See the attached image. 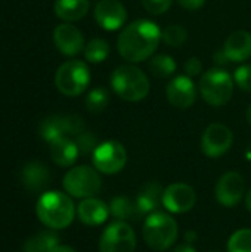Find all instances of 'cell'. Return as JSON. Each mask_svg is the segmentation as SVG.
<instances>
[{"label": "cell", "mask_w": 251, "mask_h": 252, "mask_svg": "<svg viewBox=\"0 0 251 252\" xmlns=\"http://www.w3.org/2000/svg\"><path fill=\"white\" fill-rule=\"evenodd\" d=\"M78 155L80 152L75 145V140H71L67 136L50 143V157L53 162L59 167L72 165L77 161Z\"/></svg>", "instance_id": "obj_20"}, {"label": "cell", "mask_w": 251, "mask_h": 252, "mask_svg": "<svg viewBox=\"0 0 251 252\" xmlns=\"http://www.w3.org/2000/svg\"><path fill=\"white\" fill-rule=\"evenodd\" d=\"M109 55V43L104 38H92L84 47V58L92 63L104 62Z\"/></svg>", "instance_id": "obj_26"}, {"label": "cell", "mask_w": 251, "mask_h": 252, "mask_svg": "<svg viewBox=\"0 0 251 252\" xmlns=\"http://www.w3.org/2000/svg\"><path fill=\"white\" fill-rule=\"evenodd\" d=\"M40 136L52 143L61 137H65V128H64V120H62V115H52V117H47L41 121L40 124Z\"/></svg>", "instance_id": "obj_25"}, {"label": "cell", "mask_w": 251, "mask_h": 252, "mask_svg": "<svg viewBox=\"0 0 251 252\" xmlns=\"http://www.w3.org/2000/svg\"><path fill=\"white\" fill-rule=\"evenodd\" d=\"M186 10H198L206 4V0H176Z\"/></svg>", "instance_id": "obj_35"}, {"label": "cell", "mask_w": 251, "mask_h": 252, "mask_svg": "<svg viewBox=\"0 0 251 252\" xmlns=\"http://www.w3.org/2000/svg\"><path fill=\"white\" fill-rule=\"evenodd\" d=\"M173 0H142V6L151 15H163L172 6Z\"/></svg>", "instance_id": "obj_33"}, {"label": "cell", "mask_w": 251, "mask_h": 252, "mask_svg": "<svg viewBox=\"0 0 251 252\" xmlns=\"http://www.w3.org/2000/svg\"><path fill=\"white\" fill-rule=\"evenodd\" d=\"M234 143V134L229 127L220 123L210 124L201 137V149L209 158L225 155Z\"/></svg>", "instance_id": "obj_10"}, {"label": "cell", "mask_w": 251, "mask_h": 252, "mask_svg": "<svg viewBox=\"0 0 251 252\" xmlns=\"http://www.w3.org/2000/svg\"><path fill=\"white\" fill-rule=\"evenodd\" d=\"M197 86L192 81L191 77L185 75H176L170 80V83L166 87V97L169 103L178 109H188L191 108L197 100Z\"/></svg>", "instance_id": "obj_11"}, {"label": "cell", "mask_w": 251, "mask_h": 252, "mask_svg": "<svg viewBox=\"0 0 251 252\" xmlns=\"http://www.w3.org/2000/svg\"><path fill=\"white\" fill-rule=\"evenodd\" d=\"M21 180L27 190L30 192H40L43 190L49 182H50V173L49 168L37 161L25 164V167L21 171Z\"/></svg>", "instance_id": "obj_18"}, {"label": "cell", "mask_w": 251, "mask_h": 252, "mask_svg": "<svg viewBox=\"0 0 251 252\" xmlns=\"http://www.w3.org/2000/svg\"><path fill=\"white\" fill-rule=\"evenodd\" d=\"M234 83L244 92L251 93V63L241 65L234 72Z\"/></svg>", "instance_id": "obj_31"}, {"label": "cell", "mask_w": 251, "mask_h": 252, "mask_svg": "<svg viewBox=\"0 0 251 252\" xmlns=\"http://www.w3.org/2000/svg\"><path fill=\"white\" fill-rule=\"evenodd\" d=\"M197 202L195 190L186 183H173L164 189L163 205L173 214H183L194 208Z\"/></svg>", "instance_id": "obj_12"}, {"label": "cell", "mask_w": 251, "mask_h": 252, "mask_svg": "<svg viewBox=\"0 0 251 252\" xmlns=\"http://www.w3.org/2000/svg\"><path fill=\"white\" fill-rule=\"evenodd\" d=\"M65 134L78 136L84 131V121L78 115H62Z\"/></svg>", "instance_id": "obj_32"}, {"label": "cell", "mask_w": 251, "mask_h": 252, "mask_svg": "<svg viewBox=\"0 0 251 252\" xmlns=\"http://www.w3.org/2000/svg\"><path fill=\"white\" fill-rule=\"evenodd\" d=\"M112 92L127 102L143 100L151 89L148 75L135 65H120L111 74Z\"/></svg>", "instance_id": "obj_3"}, {"label": "cell", "mask_w": 251, "mask_h": 252, "mask_svg": "<svg viewBox=\"0 0 251 252\" xmlns=\"http://www.w3.org/2000/svg\"><path fill=\"white\" fill-rule=\"evenodd\" d=\"M173 252H197L195 251V248L191 245V244H182V245H179V247H176Z\"/></svg>", "instance_id": "obj_37"}, {"label": "cell", "mask_w": 251, "mask_h": 252, "mask_svg": "<svg viewBox=\"0 0 251 252\" xmlns=\"http://www.w3.org/2000/svg\"><path fill=\"white\" fill-rule=\"evenodd\" d=\"M246 159H247L249 162H251V142L250 145L247 146V149H246Z\"/></svg>", "instance_id": "obj_41"}, {"label": "cell", "mask_w": 251, "mask_h": 252, "mask_svg": "<svg viewBox=\"0 0 251 252\" xmlns=\"http://www.w3.org/2000/svg\"><path fill=\"white\" fill-rule=\"evenodd\" d=\"M109 214L120 221L138 220L142 217V214L136 205V201L130 199L127 196H115L109 204Z\"/></svg>", "instance_id": "obj_22"}, {"label": "cell", "mask_w": 251, "mask_h": 252, "mask_svg": "<svg viewBox=\"0 0 251 252\" xmlns=\"http://www.w3.org/2000/svg\"><path fill=\"white\" fill-rule=\"evenodd\" d=\"M53 41L65 56H75L86 47L83 32L72 24H59L53 31Z\"/></svg>", "instance_id": "obj_15"}, {"label": "cell", "mask_w": 251, "mask_h": 252, "mask_svg": "<svg viewBox=\"0 0 251 252\" xmlns=\"http://www.w3.org/2000/svg\"><path fill=\"white\" fill-rule=\"evenodd\" d=\"M209 252H220V251H209Z\"/></svg>", "instance_id": "obj_43"}, {"label": "cell", "mask_w": 251, "mask_h": 252, "mask_svg": "<svg viewBox=\"0 0 251 252\" xmlns=\"http://www.w3.org/2000/svg\"><path fill=\"white\" fill-rule=\"evenodd\" d=\"M246 118H247V123L251 126V105L249 106V109H247V112H246Z\"/></svg>", "instance_id": "obj_42"}, {"label": "cell", "mask_w": 251, "mask_h": 252, "mask_svg": "<svg viewBox=\"0 0 251 252\" xmlns=\"http://www.w3.org/2000/svg\"><path fill=\"white\" fill-rule=\"evenodd\" d=\"M136 248V235L124 221L111 223L99 239L101 252H133Z\"/></svg>", "instance_id": "obj_9"}, {"label": "cell", "mask_w": 251, "mask_h": 252, "mask_svg": "<svg viewBox=\"0 0 251 252\" xmlns=\"http://www.w3.org/2000/svg\"><path fill=\"white\" fill-rule=\"evenodd\" d=\"M163 193H164V189L157 182H149V183L143 185L141 188L138 196L135 198L141 214L149 216V214L155 213V210L160 207V204H163Z\"/></svg>", "instance_id": "obj_19"}, {"label": "cell", "mask_w": 251, "mask_h": 252, "mask_svg": "<svg viewBox=\"0 0 251 252\" xmlns=\"http://www.w3.org/2000/svg\"><path fill=\"white\" fill-rule=\"evenodd\" d=\"M102 180L96 171L89 165H78L70 170L64 177V189L74 198H92L101 190Z\"/></svg>", "instance_id": "obj_7"}, {"label": "cell", "mask_w": 251, "mask_h": 252, "mask_svg": "<svg viewBox=\"0 0 251 252\" xmlns=\"http://www.w3.org/2000/svg\"><path fill=\"white\" fill-rule=\"evenodd\" d=\"M178 230V223L169 214L152 213L143 223L142 236L151 250L166 251L176 242Z\"/></svg>", "instance_id": "obj_5"}, {"label": "cell", "mask_w": 251, "mask_h": 252, "mask_svg": "<svg viewBox=\"0 0 251 252\" xmlns=\"http://www.w3.org/2000/svg\"><path fill=\"white\" fill-rule=\"evenodd\" d=\"M213 59H215V62H217L219 65H226V63L229 62V59L226 58V55H225L223 49H222V50H219V52H216V53L213 55Z\"/></svg>", "instance_id": "obj_36"}, {"label": "cell", "mask_w": 251, "mask_h": 252, "mask_svg": "<svg viewBox=\"0 0 251 252\" xmlns=\"http://www.w3.org/2000/svg\"><path fill=\"white\" fill-rule=\"evenodd\" d=\"M160 41L161 30L154 21L136 19L121 30L117 50L127 62L139 63L154 56Z\"/></svg>", "instance_id": "obj_1"}, {"label": "cell", "mask_w": 251, "mask_h": 252, "mask_svg": "<svg viewBox=\"0 0 251 252\" xmlns=\"http://www.w3.org/2000/svg\"><path fill=\"white\" fill-rule=\"evenodd\" d=\"M75 145L78 148V152L81 155H89V154H93V151L96 149L98 146V139L93 133L90 131H83L81 134L77 136L75 139Z\"/></svg>", "instance_id": "obj_30"}, {"label": "cell", "mask_w": 251, "mask_h": 252, "mask_svg": "<svg viewBox=\"0 0 251 252\" xmlns=\"http://www.w3.org/2000/svg\"><path fill=\"white\" fill-rule=\"evenodd\" d=\"M216 199L220 205L232 208L246 193V180L237 171L225 173L216 185Z\"/></svg>", "instance_id": "obj_13"}, {"label": "cell", "mask_w": 251, "mask_h": 252, "mask_svg": "<svg viewBox=\"0 0 251 252\" xmlns=\"http://www.w3.org/2000/svg\"><path fill=\"white\" fill-rule=\"evenodd\" d=\"M95 19L105 31H117L127 21V10L118 0H101L95 6Z\"/></svg>", "instance_id": "obj_14"}, {"label": "cell", "mask_w": 251, "mask_h": 252, "mask_svg": "<svg viewBox=\"0 0 251 252\" xmlns=\"http://www.w3.org/2000/svg\"><path fill=\"white\" fill-rule=\"evenodd\" d=\"M183 69H185V74L188 77H191V78L192 77H197L203 71V62L200 61V58L192 56V58L186 59V62L183 63Z\"/></svg>", "instance_id": "obj_34"}, {"label": "cell", "mask_w": 251, "mask_h": 252, "mask_svg": "<svg viewBox=\"0 0 251 252\" xmlns=\"http://www.w3.org/2000/svg\"><path fill=\"white\" fill-rule=\"evenodd\" d=\"M50 252H75L71 247H67V245H56Z\"/></svg>", "instance_id": "obj_39"}, {"label": "cell", "mask_w": 251, "mask_h": 252, "mask_svg": "<svg viewBox=\"0 0 251 252\" xmlns=\"http://www.w3.org/2000/svg\"><path fill=\"white\" fill-rule=\"evenodd\" d=\"M38 220L49 229L58 230L70 226L74 219V204L71 198L62 192H46L43 193L36 207Z\"/></svg>", "instance_id": "obj_2"}, {"label": "cell", "mask_w": 251, "mask_h": 252, "mask_svg": "<svg viewBox=\"0 0 251 252\" xmlns=\"http://www.w3.org/2000/svg\"><path fill=\"white\" fill-rule=\"evenodd\" d=\"M95 168L102 174H117L127 162V152L124 146L117 140L102 142L92 154Z\"/></svg>", "instance_id": "obj_8"}, {"label": "cell", "mask_w": 251, "mask_h": 252, "mask_svg": "<svg viewBox=\"0 0 251 252\" xmlns=\"http://www.w3.org/2000/svg\"><path fill=\"white\" fill-rule=\"evenodd\" d=\"M228 252H251V229L237 230L229 238Z\"/></svg>", "instance_id": "obj_29"}, {"label": "cell", "mask_w": 251, "mask_h": 252, "mask_svg": "<svg viewBox=\"0 0 251 252\" xmlns=\"http://www.w3.org/2000/svg\"><path fill=\"white\" fill-rule=\"evenodd\" d=\"M59 242V238L55 232L52 230H46L41 232L33 238H30L25 245H24V251L25 252H50Z\"/></svg>", "instance_id": "obj_23"}, {"label": "cell", "mask_w": 251, "mask_h": 252, "mask_svg": "<svg viewBox=\"0 0 251 252\" xmlns=\"http://www.w3.org/2000/svg\"><path fill=\"white\" fill-rule=\"evenodd\" d=\"M223 52L229 62H244L251 56V32L234 31L223 44Z\"/></svg>", "instance_id": "obj_16"}, {"label": "cell", "mask_w": 251, "mask_h": 252, "mask_svg": "<svg viewBox=\"0 0 251 252\" xmlns=\"http://www.w3.org/2000/svg\"><path fill=\"white\" fill-rule=\"evenodd\" d=\"M246 207H247V210L251 213V189L249 190V193L246 195Z\"/></svg>", "instance_id": "obj_40"}, {"label": "cell", "mask_w": 251, "mask_h": 252, "mask_svg": "<svg viewBox=\"0 0 251 252\" xmlns=\"http://www.w3.org/2000/svg\"><path fill=\"white\" fill-rule=\"evenodd\" d=\"M188 40V30L180 24H172L161 31V41L170 47H180Z\"/></svg>", "instance_id": "obj_27"}, {"label": "cell", "mask_w": 251, "mask_h": 252, "mask_svg": "<svg viewBox=\"0 0 251 252\" xmlns=\"http://www.w3.org/2000/svg\"><path fill=\"white\" fill-rule=\"evenodd\" d=\"M109 103V92L104 87H96L90 90L86 96V108L92 114L102 112Z\"/></svg>", "instance_id": "obj_28"}, {"label": "cell", "mask_w": 251, "mask_h": 252, "mask_svg": "<svg viewBox=\"0 0 251 252\" xmlns=\"http://www.w3.org/2000/svg\"><path fill=\"white\" fill-rule=\"evenodd\" d=\"M55 84L56 89L68 97L83 94L90 84V71L87 63L77 59L64 62L55 74Z\"/></svg>", "instance_id": "obj_6"}, {"label": "cell", "mask_w": 251, "mask_h": 252, "mask_svg": "<svg viewBox=\"0 0 251 252\" xmlns=\"http://www.w3.org/2000/svg\"><path fill=\"white\" fill-rule=\"evenodd\" d=\"M89 0H56L53 4L55 15L65 22H74L84 18L89 12Z\"/></svg>", "instance_id": "obj_21"}, {"label": "cell", "mask_w": 251, "mask_h": 252, "mask_svg": "<svg viewBox=\"0 0 251 252\" xmlns=\"http://www.w3.org/2000/svg\"><path fill=\"white\" fill-rule=\"evenodd\" d=\"M148 68L152 75H155L158 78H167L176 72L178 65H176V61L170 55L161 53V55H155L149 59Z\"/></svg>", "instance_id": "obj_24"}, {"label": "cell", "mask_w": 251, "mask_h": 252, "mask_svg": "<svg viewBox=\"0 0 251 252\" xmlns=\"http://www.w3.org/2000/svg\"><path fill=\"white\" fill-rule=\"evenodd\" d=\"M78 219L87 226H99L107 221L109 214V207L96 198H86L80 202L77 210Z\"/></svg>", "instance_id": "obj_17"}, {"label": "cell", "mask_w": 251, "mask_h": 252, "mask_svg": "<svg viewBox=\"0 0 251 252\" xmlns=\"http://www.w3.org/2000/svg\"><path fill=\"white\" fill-rule=\"evenodd\" d=\"M234 77L223 68L206 71L198 83V92L203 100L215 108L226 105L234 94Z\"/></svg>", "instance_id": "obj_4"}, {"label": "cell", "mask_w": 251, "mask_h": 252, "mask_svg": "<svg viewBox=\"0 0 251 252\" xmlns=\"http://www.w3.org/2000/svg\"><path fill=\"white\" fill-rule=\"evenodd\" d=\"M197 239H198V235H197L195 230H189V232L185 233V242H186V244H192V242H195Z\"/></svg>", "instance_id": "obj_38"}]
</instances>
